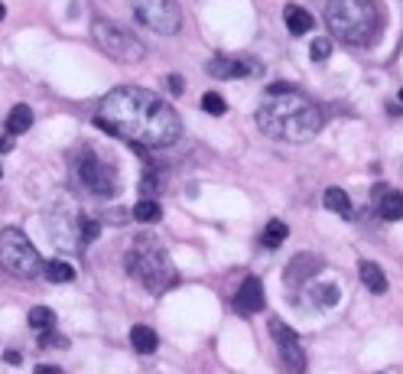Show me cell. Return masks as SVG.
I'll return each instance as SVG.
<instances>
[{"instance_id":"obj_6","label":"cell","mask_w":403,"mask_h":374,"mask_svg":"<svg viewBox=\"0 0 403 374\" xmlns=\"http://www.w3.org/2000/svg\"><path fill=\"white\" fill-rule=\"evenodd\" d=\"M91 36L101 46V52H108L114 62H124V66H137L147 56V46H143L140 39L133 36V33H127L124 27H117V23H111V20H101V17L94 20Z\"/></svg>"},{"instance_id":"obj_24","label":"cell","mask_w":403,"mask_h":374,"mask_svg":"<svg viewBox=\"0 0 403 374\" xmlns=\"http://www.w3.org/2000/svg\"><path fill=\"white\" fill-rule=\"evenodd\" d=\"M29 326L33 329H39V332H46V329H52L56 326V312L49 306H36V309H29Z\"/></svg>"},{"instance_id":"obj_8","label":"cell","mask_w":403,"mask_h":374,"mask_svg":"<svg viewBox=\"0 0 403 374\" xmlns=\"http://www.w3.org/2000/svg\"><path fill=\"white\" fill-rule=\"evenodd\" d=\"M133 17L140 20L143 27H150L153 33H176L179 23H182V13H179L176 0H131Z\"/></svg>"},{"instance_id":"obj_4","label":"cell","mask_w":403,"mask_h":374,"mask_svg":"<svg viewBox=\"0 0 403 374\" xmlns=\"http://www.w3.org/2000/svg\"><path fill=\"white\" fill-rule=\"evenodd\" d=\"M124 267L133 280H140L147 290L163 293L169 287H176V271H173V261H169L166 247L160 241H153L147 234H140L137 241L131 244V251L124 257Z\"/></svg>"},{"instance_id":"obj_14","label":"cell","mask_w":403,"mask_h":374,"mask_svg":"<svg viewBox=\"0 0 403 374\" xmlns=\"http://www.w3.org/2000/svg\"><path fill=\"white\" fill-rule=\"evenodd\" d=\"M283 20H286V29H290L293 36H306L312 29V13L306 7H300V3H286Z\"/></svg>"},{"instance_id":"obj_29","label":"cell","mask_w":403,"mask_h":374,"mask_svg":"<svg viewBox=\"0 0 403 374\" xmlns=\"http://www.w3.org/2000/svg\"><path fill=\"white\" fill-rule=\"evenodd\" d=\"M166 85H169V92H173V94H182V92H186V85H182V75H169Z\"/></svg>"},{"instance_id":"obj_23","label":"cell","mask_w":403,"mask_h":374,"mask_svg":"<svg viewBox=\"0 0 403 374\" xmlns=\"http://www.w3.org/2000/svg\"><path fill=\"white\" fill-rule=\"evenodd\" d=\"M286 238H290V224L286 222H277V218H273V222L263 228V247H280Z\"/></svg>"},{"instance_id":"obj_26","label":"cell","mask_w":403,"mask_h":374,"mask_svg":"<svg viewBox=\"0 0 403 374\" xmlns=\"http://www.w3.org/2000/svg\"><path fill=\"white\" fill-rule=\"evenodd\" d=\"M309 56H312V62H325V59L332 56V36H319V39H312Z\"/></svg>"},{"instance_id":"obj_31","label":"cell","mask_w":403,"mask_h":374,"mask_svg":"<svg viewBox=\"0 0 403 374\" xmlns=\"http://www.w3.org/2000/svg\"><path fill=\"white\" fill-rule=\"evenodd\" d=\"M3 17H7V7H3V3H0V20H3Z\"/></svg>"},{"instance_id":"obj_27","label":"cell","mask_w":403,"mask_h":374,"mask_svg":"<svg viewBox=\"0 0 403 374\" xmlns=\"http://www.w3.org/2000/svg\"><path fill=\"white\" fill-rule=\"evenodd\" d=\"M140 189L143 192H160V179H156V173H143Z\"/></svg>"},{"instance_id":"obj_12","label":"cell","mask_w":403,"mask_h":374,"mask_svg":"<svg viewBox=\"0 0 403 374\" xmlns=\"http://www.w3.org/2000/svg\"><path fill=\"white\" fill-rule=\"evenodd\" d=\"M251 72H257V66H254L251 59H237V56H228V52L208 62V75L221 78V82H228V78H247Z\"/></svg>"},{"instance_id":"obj_33","label":"cell","mask_w":403,"mask_h":374,"mask_svg":"<svg viewBox=\"0 0 403 374\" xmlns=\"http://www.w3.org/2000/svg\"><path fill=\"white\" fill-rule=\"evenodd\" d=\"M400 104H403V88H400Z\"/></svg>"},{"instance_id":"obj_1","label":"cell","mask_w":403,"mask_h":374,"mask_svg":"<svg viewBox=\"0 0 403 374\" xmlns=\"http://www.w3.org/2000/svg\"><path fill=\"white\" fill-rule=\"evenodd\" d=\"M94 127L133 147H173L182 134L176 111L160 94L137 85H124L104 94V101L94 111Z\"/></svg>"},{"instance_id":"obj_13","label":"cell","mask_w":403,"mask_h":374,"mask_svg":"<svg viewBox=\"0 0 403 374\" xmlns=\"http://www.w3.org/2000/svg\"><path fill=\"white\" fill-rule=\"evenodd\" d=\"M263 303H267V296H263V283L257 280V277H247L235 293V312H241V316H254V312H261L263 309Z\"/></svg>"},{"instance_id":"obj_22","label":"cell","mask_w":403,"mask_h":374,"mask_svg":"<svg viewBox=\"0 0 403 374\" xmlns=\"http://www.w3.org/2000/svg\"><path fill=\"white\" fill-rule=\"evenodd\" d=\"M133 218H137V222H143V224L160 222V218H163L160 202H156V199H140V202L133 206Z\"/></svg>"},{"instance_id":"obj_20","label":"cell","mask_w":403,"mask_h":374,"mask_svg":"<svg viewBox=\"0 0 403 374\" xmlns=\"http://www.w3.org/2000/svg\"><path fill=\"white\" fill-rule=\"evenodd\" d=\"M322 202H325L328 212H335V215L342 218H351V199L345 196V189H325V196H322Z\"/></svg>"},{"instance_id":"obj_28","label":"cell","mask_w":403,"mask_h":374,"mask_svg":"<svg viewBox=\"0 0 403 374\" xmlns=\"http://www.w3.org/2000/svg\"><path fill=\"white\" fill-rule=\"evenodd\" d=\"M98 231H101V224H98V222H91V218H85V224H82L85 241H94V238H98Z\"/></svg>"},{"instance_id":"obj_16","label":"cell","mask_w":403,"mask_h":374,"mask_svg":"<svg viewBox=\"0 0 403 374\" xmlns=\"http://www.w3.org/2000/svg\"><path fill=\"white\" fill-rule=\"evenodd\" d=\"M358 273H361V283H365L371 293H387V277H384V271H381L374 261H361Z\"/></svg>"},{"instance_id":"obj_7","label":"cell","mask_w":403,"mask_h":374,"mask_svg":"<svg viewBox=\"0 0 403 374\" xmlns=\"http://www.w3.org/2000/svg\"><path fill=\"white\" fill-rule=\"evenodd\" d=\"M49 231H52V241L62 247V251H78L85 244V234H82V224L85 218H78L75 206H68V202H56V206L49 208Z\"/></svg>"},{"instance_id":"obj_32","label":"cell","mask_w":403,"mask_h":374,"mask_svg":"<svg viewBox=\"0 0 403 374\" xmlns=\"http://www.w3.org/2000/svg\"><path fill=\"white\" fill-rule=\"evenodd\" d=\"M0 150H10V141H0Z\"/></svg>"},{"instance_id":"obj_18","label":"cell","mask_w":403,"mask_h":374,"mask_svg":"<svg viewBox=\"0 0 403 374\" xmlns=\"http://www.w3.org/2000/svg\"><path fill=\"white\" fill-rule=\"evenodd\" d=\"M377 215L384 222H400L403 218V192H384L377 199Z\"/></svg>"},{"instance_id":"obj_15","label":"cell","mask_w":403,"mask_h":374,"mask_svg":"<svg viewBox=\"0 0 403 374\" xmlns=\"http://www.w3.org/2000/svg\"><path fill=\"white\" fill-rule=\"evenodd\" d=\"M309 303L316 309H332V306H338V299H342V290H338V283H312L309 290Z\"/></svg>"},{"instance_id":"obj_30","label":"cell","mask_w":403,"mask_h":374,"mask_svg":"<svg viewBox=\"0 0 403 374\" xmlns=\"http://www.w3.org/2000/svg\"><path fill=\"white\" fill-rule=\"evenodd\" d=\"M36 374H62V371H59L56 365H39V368H36Z\"/></svg>"},{"instance_id":"obj_9","label":"cell","mask_w":403,"mask_h":374,"mask_svg":"<svg viewBox=\"0 0 403 374\" xmlns=\"http://www.w3.org/2000/svg\"><path fill=\"white\" fill-rule=\"evenodd\" d=\"M78 179L94 196H114V189H117V169L98 153H88L78 159Z\"/></svg>"},{"instance_id":"obj_21","label":"cell","mask_w":403,"mask_h":374,"mask_svg":"<svg viewBox=\"0 0 403 374\" xmlns=\"http://www.w3.org/2000/svg\"><path fill=\"white\" fill-rule=\"evenodd\" d=\"M43 273H46V280L52 283H72L75 280V267L68 261H49L46 267H43Z\"/></svg>"},{"instance_id":"obj_25","label":"cell","mask_w":403,"mask_h":374,"mask_svg":"<svg viewBox=\"0 0 403 374\" xmlns=\"http://www.w3.org/2000/svg\"><path fill=\"white\" fill-rule=\"evenodd\" d=\"M202 111L212 114V117H221V114L228 111V104L218 92H208V94H202Z\"/></svg>"},{"instance_id":"obj_17","label":"cell","mask_w":403,"mask_h":374,"mask_svg":"<svg viewBox=\"0 0 403 374\" xmlns=\"http://www.w3.org/2000/svg\"><path fill=\"white\" fill-rule=\"evenodd\" d=\"M131 345H133V352L150 355V352H156V345H160V336H156L150 326H133L131 329Z\"/></svg>"},{"instance_id":"obj_10","label":"cell","mask_w":403,"mask_h":374,"mask_svg":"<svg viewBox=\"0 0 403 374\" xmlns=\"http://www.w3.org/2000/svg\"><path fill=\"white\" fill-rule=\"evenodd\" d=\"M270 336H273V342H277V348H280V365L290 374L306 371V352H302V345H300V336H296L286 322H280V319L270 322Z\"/></svg>"},{"instance_id":"obj_11","label":"cell","mask_w":403,"mask_h":374,"mask_svg":"<svg viewBox=\"0 0 403 374\" xmlns=\"http://www.w3.org/2000/svg\"><path fill=\"white\" fill-rule=\"evenodd\" d=\"M319 271H322V257H316V254H296V257L286 264L283 280L290 283V287H306Z\"/></svg>"},{"instance_id":"obj_34","label":"cell","mask_w":403,"mask_h":374,"mask_svg":"<svg viewBox=\"0 0 403 374\" xmlns=\"http://www.w3.org/2000/svg\"><path fill=\"white\" fill-rule=\"evenodd\" d=\"M0 176H3V169H0Z\"/></svg>"},{"instance_id":"obj_2","label":"cell","mask_w":403,"mask_h":374,"mask_svg":"<svg viewBox=\"0 0 403 374\" xmlns=\"http://www.w3.org/2000/svg\"><path fill=\"white\" fill-rule=\"evenodd\" d=\"M257 127L273 141L306 143L322 131V111L290 85H270L257 104Z\"/></svg>"},{"instance_id":"obj_3","label":"cell","mask_w":403,"mask_h":374,"mask_svg":"<svg viewBox=\"0 0 403 374\" xmlns=\"http://www.w3.org/2000/svg\"><path fill=\"white\" fill-rule=\"evenodd\" d=\"M325 27L348 46H367L381 29V7L377 0H328Z\"/></svg>"},{"instance_id":"obj_19","label":"cell","mask_w":403,"mask_h":374,"mask_svg":"<svg viewBox=\"0 0 403 374\" xmlns=\"http://www.w3.org/2000/svg\"><path fill=\"white\" fill-rule=\"evenodd\" d=\"M33 127V111H29V104H17L13 111L7 114V134H27Z\"/></svg>"},{"instance_id":"obj_5","label":"cell","mask_w":403,"mask_h":374,"mask_svg":"<svg viewBox=\"0 0 403 374\" xmlns=\"http://www.w3.org/2000/svg\"><path fill=\"white\" fill-rule=\"evenodd\" d=\"M0 267L10 277H20V280H29V277L43 273L39 251L20 228H3L0 231Z\"/></svg>"}]
</instances>
